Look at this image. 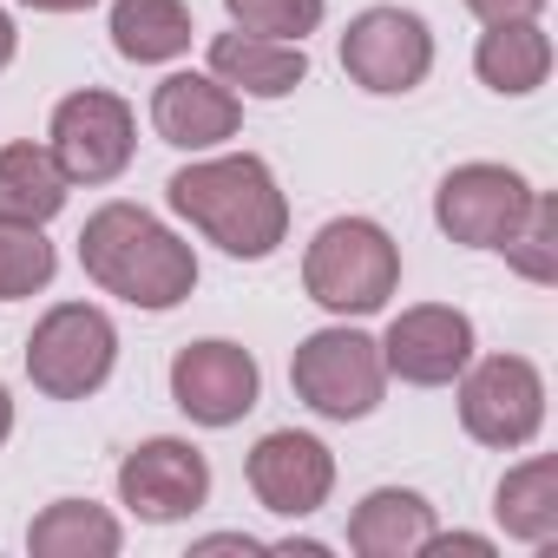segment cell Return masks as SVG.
Masks as SVG:
<instances>
[{
	"mask_svg": "<svg viewBox=\"0 0 558 558\" xmlns=\"http://www.w3.org/2000/svg\"><path fill=\"white\" fill-rule=\"evenodd\" d=\"M53 165L66 171V184H112L132 165V106L119 93H73L53 106Z\"/></svg>",
	"mask_w": 558,
	"mask_h": 558,
	"instance_id": "cell-8",
	"label": "cell"
},
{
	"mask_svg": "<svg viewBox=\"0 0 558 558\" xmlns=\"http://www.w3.org/2000/svg\"><path fill=\"white\" fill-rule=\"evenodd\" d=\"M66 210V171L53 165L47 145H8L0 151V217L47 223Z\"/></svg>",
	"mask_w": 558,
	"mask_h": 558,
	"instance_id": "cell-21",
	"label": "cell"
},
{
	"mask_svg": "<svg viewBox=\"0 0 558 558\" xmlns=\"http://www.w3.org/2000/svg\"><path fill=\"white\" fill-rule=\"evenodd\" d=\"M223 14L243 27V34H263V40H296L323 27V0H223Z\"/></svg>",
	"mask_w": 558,
	"mask_h": 558,
	"instance_id": "cell-24",
	"label": "cell"
},
{
	"mask_svg": "<svg viewBox=\"0 0 558 558\" xmlns=\"http://www.w3.org/2000/svg\"><path fill=\"white\" fill-rule=\"evenodd\" d=\"M466 362H473V323L447 303L401 310L381 336V368L401 375L408 388H447V381H460Z\"/></svg>",
	"mask_w": 558,
	"mask_h": 558,
	"instance_id": "cell-13",
	"label": "cell"
},
{
	"mask_svg": "<svg viewBox=\"0 0 558 558\" xmlns=\"http://www.w3.org/2000/svg\"><path fill=\"white\" fill-rule=\"evenodd\" d=\"M197 551H263V538H250V532H217V538H197Z\"/></svg>",
	"mask_w": 558,
	"mask_h": 558,
	"instance_id": "cell-27",
	"label": "cell"
},
{
	"mask_svg": "<svg viewBox=\"0 0 558 558\" xmlns=\"http://www.w3.org/2000/svg\"><path fill=\"white\" fill-rule=\"evenodd\" d=\"M151 125H158V138L178 145V151H210V145L236 138L243 99H236L223 80H210V73H171V80H158V93H151Z\"/></svg>",
	"mask_w": 558,
	"mask_h": 558,
	"instance_id": "cell-14",
	"label": "cell"
},
{
	"mask_svg": "<svg viewBox=\"0 0 558 558\" xmlns=\"http://www.w3.org/2000/svg\"><path fill=\"white\" fill-rule=\"evenodd\" d=\"M290 388L323 414V421H368L388 395L381 342L362 329H316L290 355Z\"/></svg>",
	"mask_w": 558,
	"mask_h": 558,
	"instance_id": "cell-5",
	"label": "cell"
},
{
	"mask_svg": "<svg viewBox=\"0 0 558 558\" xmlns=\"http://www.w3.org/2000/svg\"><path fill=\"white\" fill-rule=\"evenodd\" d=\"M493 512H499L506 538H519V545L558 538V460L538 453V460L512 466V473L499 480V493H493Z\"/></svg>",
	"mask_w": 558,
	"mask_h": 558,
	"instance_id": "cell-19",
	"label": "cell"
},
{
	"mask_svg": "<svg viewBox=\"0 0 558 558\" xmlns=\"http://www.w3.org/2000/svg\"><path fill=\"white\" fill-rule=\"evenodd\" d=\"M119 362V329L93 303H60L34 323L27 336V375L47 401H86L112 381Z\"/></svg>",
	"mask_w": 558,
	"mask_h": 558,
	"instance_id": "cell-4",
	"label": "cell"
},
{
	"mask_svg": "<svg viewBox=\"0 0 558 558\" xmlns=\"http://www.w3.org/2000/svg\"><path fill=\"white\" fill-rule=\"evenodd\" d=\"M263 395V368L236 342H191L171 355V401L197 427H236Z\"/></svg>",
	"mask_w": 558,
	"mask_h": 558,
	"instance_id": "cell-10",
	"label": "cell"
},
{
	"mask_svg": "<svg viewBox=\"0 0 558 558\" xmlns=\"http://www.w3.org/2000/svg\"><path fill=\"white\" fill-rule=\"evenodd\" d=\"M21 8H34V14H86L93 0H21Z\"/></svg>",
	"mask_w": 558,
	"mask_h": 558,
	"instance_id": "cell-28",
	"label": "cell"
},
{
	"mask_svg": "<svg viewBox=\"0 0 558 558\" xmlns=\"http://www.w3.org/2000/svg\"><path fill=\"white\" fill-rule=\"evenodd\" d=\"M303 290L329 316H375L401 290V250L375 217H336L303 256Z\"/></svg>",
	"mask_w": 558,
	"mask_h": 558,
	"instance_id": "cell-3",
	"label": "cell"
},
{
	"mask_svg": "<svg viewBox=\"0 0 558 558\" xmlns=\"http://www.w3.org/2000/svg\"><path fill=\"white\" fill-rule=\"evenodd\" d=\"M466 8H473L486 27H499V21H538L545 0H466Z\"/></svg>",
	"mask_w": 558,
	"mask_h": 558,
	"instance_id": "cell-25",
	"label": "cell"
},
{
	"mask_svg": "<svg viewBox=\"0 0 558 558\" xmlns=\"http://www.w3.org/2000/svg\"><path fill=\"white\" fill-rule=\"evenodd\" d=\"M473 73H480L493 93L525 99V93H538L545 73H551V34H545L538 21H499V27L480 34V47H473Z\"/></svg>",
	"mask_w": 558,
	"mask_h": 558,
	"instance_id": "cell-17",
	"label": "cell"
},
{
	"mask_svg": "<svg viewBox=\"0 0 558 558\" xmlns=\"http://www.w3.org/2000/svg\"><path fill=\"white\" fill-rule=\"evenodd\" d=\"M342 73L362 86V93H414L427 73H434V34L421 14L408 8H368L349 21L342 34Z\"/></svg>",
	"mask_w": 558,
	"mask_h": 558,
	"instance_id": "cell-7",
	"label": "cell"
},
{
	"mask_svg": "<svg viewBox=\"0 0 558 558\" xmlns=\"http://www.w3.org/2000/svg\"><path fill=\"white\" fill-rule=\"evenodd\" d=\"M460 427L480 447H525L545 427V375L525 355H486L460 368Z\"/></svg>",
	"mask_w": 558,
	"mask_h": 558,
	"instance_id": "cell-6",
	"label": "cell"
},
{
	"mask_svg": "<svg viewBox=\"0 0 558 558\" xmlns=\"http://www.w3.org/2000/svg\"><path fill=\"white\" fill-rule=\"evenodd\" d=\"M210 80H223L243 99H290L310 80V53L296 40H263V34H217L210 40Z\"/></svg>",
	"mask_w": 558,
	"mask_h": 558,
	"instance_id": "cell-15",
	"label": "cell"
},
{
	"mask_svg": "<svg viewBox=\"0 0 558 558\" xmlns=\"http://www.w3.org/2000/svg\"><path fill=\"white\" fill-rule=\"evenodd\" d=\"M499 256L525 276V283H558V204L545 191H532L519 230L499 243Z\"/></svg>",
	"mask_w": 558,
	"mask_h": 558,
	"instance_id": "cell-23",
	"label": "cell"
},
{
	"mask_svg": "<svg viewBox=\"0 0 558 558\" xmlns=\"http://www.w3.org/2000/svg\"><path fill=\"white\" fill-rule=\"evenodd\" d=\"M421 551H434V558H453V551H466V558H493V538H473V532H434Z\"/></svg>",
	"mask_w": 558,
	"mask_h": 558,
	"instance_id": "cell-26",
	"label": "cell"
},
{
	"mask_svg": "<svg viewBox=\"0 0 558 558\" xmlns=\"http://www.w3.org/2000/svg\"><path fill=\"white\" fill-rule=\"evenodd\" d=\"M53 243L40 223H21V217H0V303H21V296H40L53 283Z\"/></svg>",
	"mask_w": 558,
	"mask_h": 558,
	"instance_id": "cell-22",
	"label": "cell"
},
{
	"mask_svg": "<svg viewBox=\"0 0 558 558\" xmlns=\"http://www.w3.org/2000/svg\"><path fill=\"white\" fill-rule=\"evenodd\" d=\"M0 66H14V21L0 14Z\"/></svg>",
	"mask_w": 558,
	"mask_h": 558,
	"instance_id": "cell-30",
	"label": "cell"
},
{
	"mask_svg": "<svg viewBox=\"0 0 558 558\" xmlns=\"http://www.w3.org/2000/svg\"><path fill=\"white\" fill-rule=\"evenodd\" d=\"M165 197L191 230H204L223 256H243V263H263L290 236V197L276 184V171L263 158H250V151L184 165L165 184Z\"/></svg>",
	"mask_w": 558,
	"mask_h": 558,
	"instance_id": "cell-1",
	"label": "cell"
},
{
	"mask_svg": "<svg viewBox=\"0 0 558 558\" xmlns=\"http://www.w3.org/2000/svg\"><path fill=\"white\" fill-rule=\"evenodd\" d=\"M532 204V184L512 165H453L434 191V223L466 250H499Z\"/></svg>",
	"mask_w": 558,
	"mask_h": 558,
	"instance_id": "cell-9",
	"label": "cell"
},
{
	"mask_svg": "<svg viewBox=\"0 0 558 558\" xmlns=\"http://www.w3.org/2000/svg\"><path fill=\"white\" fill-rule=\"evenodd\" d=\"M119 499L145 519V525H171V519H191L204 499H210V460L191 447V440H145L119 460Z\"/></svg>",
	"mask_w": 558,
	"mask_h": 558,
	"instance_id": "cell-11",
	"label": "cell"
},
{
	"mask_svg": "<svg viewBox=\"0 0 558 558\" xmlns=\"http://www.w3.org/2000/svg\"><path fill=\"white\" fill-rule=\"evenodd\" d=\"M80 263L86 276L132 303V310H178L197 290V256L184 236H171L145 204H106L80 230Z\"/></svg>",
	"mask_w": 558,
	"mask_h": 558,
	"instance_id": "cell-2",
	"label": "cell"
},
{
	"mask_svg": "<svg viewBox=\"0 0 558 558\" xmlns=\"http://www.w3.org/2000/svg\"><path fill=\"white\" fill-rule=\"evenodd\" d=\"M112 47L132 66H165L191 47V8L184 0H112Z\"/></svg>",
	"mask_w": 558,
	"mask_h": 558,
	"instance_id": "cell-20",
	"label": "cell"
},
{
	"mask_svg": "<svg viewBox=\"0 0 558 558\" xmlns=\"http://www.w3.org/2000/svg\"><path fill=\"white\" fill-rule=\"evenodd\" d=\"M434 538V506L408 486H381L349 512V545L362 558H414Z\"/></svg>",
	"mask_w": 558,
	"mask_h": 558,
	"instance_id": "cell-16",
	"label": "cell"
},
{
	"mask_svg": "<svg viewBox=\"0 0 558 558\" xmlns=\"http://www.w3.org/2000/svg\"><path fill=\"white\" fill-rule=\"evenodd\" d=\"M125 545L119 519L93 499H53L34 525H27V551L34 558H112Z\"/></svg>",
	"mask_w": 558,
	"mask_h": 558,
	"instance_id": "cell-18",
	"label": "cell"
},
{
	"mask_svg": "<svg viewBox=\"0 0 558 558\" xmlns=\"http://www.w3.org/2000/svg\"><path fill=\"white\" fill-rule=\"evenodd\" d=\"M8 434H14V395L0 388V447H8Z\"/></svg>",
	"mask_w": 558,
	"mask_h": 558,
	"instance_id": "cell-29",
	"label": "cell"
},
{
	"mask_svg": "<svg viewBox=\"0 0 558 558\" xmlns=\"http://www.w3.org/2000/svg\"><path fill=\"white\" fill-rule=\"evenodd\" d=\"M250 493L276 512V519H310L329 506L336 493V453L316 440V434H296V427H276L250 447Z\"/></svg>",
	"mask_w": 558,
	"mask_h": 558,
	"instance_id": "cell-12",
	"label": "cell"
}]
</instances>
